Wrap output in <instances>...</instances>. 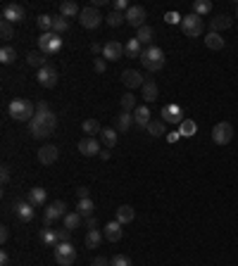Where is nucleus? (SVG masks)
<instances>
[{"label":"nucleus","mask_w":238,"mask_h":266,"mask_svg":"<svg viewBox=\"0 0 238 266\" xmlns=\"http://www.w3.org/2000/svg\"><path fill=\"white\" fill-rule=\"evenodd\" d=\"M7 109H10V117H12L15 122H31V119L36 117V107H34L31 100H26V98L12 100Z\"/></svg>","instance_id":"f257e3e1"},{"label":"nucleus","mask_w":238,"mask_h":266,"mask_svg":"<svg viewBox=\"0 0 238 266\" xmlns=\"http://www.w3.org/2000/svg\"><path fill=\"white\" fill-rule=\"evenodd\" d=\"M141 64L146 67L148 71H162L165 67V50L162 48H157V45H150V48H143V53H141Z\"/></svg>","instance_id":"f03ea898"},{"label":"nucleus","mask_w":238,"mask_h":266,"mask_svg":"<svg viewBox=\"0 0 238 266\" xmlns=\"http://www.w3.org/2000/svg\"><path fill=\"white\" fill-rule=\"evenodd\" d=\"M103 19H105V17L100 15V10H98L95 5H88V7H81V15H79V21H81V26H84V29H98Z\"/></svg>","instance_id":"7ed1b4c3"},{"label":"nucleus","mask_w":238,"mask_h":266,"mask_svg":"<svg viewBox=\"0 0 238 266\" xmlns=\"http://www.w3.org/2000/svg\"><path fill=\"white\" fill-rule=\"evenodd\" d=\"M62 48V38L57 34H41V38H38V53L43 55H55L57 50Z\"/></svg>","instance_id":"20e7f679"},{"label":"nucleus","mask_w":238,"mask_h":266,"mask_svg":"<svg viewBox=\"0 0 238 266\" xmlns=\"http://www.w3.org/2000/svg\"><path fill=\"white\" fill-rule=\"evenodd\" d=\"M55 262L60 266H72L76 262V249L72 243H57L55 245Z\"/></svg>","instance_id":"39448f33"},{"label":"nucleus","mask_w":238,"mask_h":266,"mask_svg":"<svg viewBox=\"0 0 238 266\" xmlns=\"http://www.w3.org/2000/svg\"><path fill=\"white\" fill-rule=\"evenodd\" d=\"M231 138H234V126L229 124V122L215 124V128H212V141L217 143V145H229Z\"/></svg>","instance_id":"423d86ee"},{"label":"nucleus","mask_w":238,"mask_h":266,"mask_svg":"<svg viewBox=\"0 0 238 266\" xmlns=\"http://www.w3.org/2000/svg\"><path fill=\"white\" fill-rule=\"evenodd\" d=\"M124 17H127V24L129 26H136V29H141V26H146V7L143 5H131L127 12H124Z\"/></svg>","instance_id":"0eeeda50"},{"label":"nucleus","mask_w":238,"mask_h":266,"mask_svg":"<svg viewBox=\"0 0 238 266\" xmlns=\"http://www.w3.org/2000/svg\"><path fill=\"white\" fill-rule=\"evenodd\" d=\"M67 216V205L62 202V200H55L53 205H48V209L43 214V224H45V228L55 221V219H65Z\"/></svg>","instance_id":"6e6552de"},{"label":"nucleus","mask_w":238,"mask_h":266,"mask_svg":"<svg viewBox=\"0 0 238 266\" xmlns=\"http://www.w3.org/2000/svg\"><path fill=\"white\" fill-rule=\"evenodd\" d=\"M181 29L186 36H191V38H195V36H202V17H198V15H186L181 21Z\"/></svg>","instance_id":"1a4fd4ad"},{"label":"nucleus","mask_w":238,"mask_h":266,"mask_svg":"<svg viewBox=\"0 0 238 266\" xmlns=\"http://www.w3.org/2000/svg\"><path fill=\"white\" fill-rule=\"evenodd\" d=\"M12 212H15V216H17L19 221L29 224V221L34 219V205H31L29 200H15V202H12Z\"/></svg>","instance_id":"9d476101"},{"label":"nucleus","mask_w":238,"mask_h":266,"mask_svg":"<svg viewBox=\"0 0 238 266\" xmlns=\"http://www.w3.org/2000/svg\"><path fill=\"white\" fill-rule=\"evenodd\" d=\"M36 81L43 86V88H53L57 83V69L55 67H50V64H45L43 69L36 71Z\"/></svg>","instance_id":"9b49d317"},{"label":"nucleus","mask_w":238,"mask_h":266,"mask_svg":"<svg viewBox=\"0 0 238 266\" xmlns=\"http://www.w3.org/2000/svg\"><path fill=\"white\" fill-rule=\"evenodd\" d=\"M122 83H124L129 90H131V88H143L146 79L141 76V71H136V69H124V71H122Z\"/></svg>","instance_id":"f8f14e48"},{"label":"nucleus","mask_w":238,"mask_h":266,"mask_svg":"<svg viewBox=\"0 0 238 266\" xmlns=\"http://www.w3.org/2000/svg\"><path fill=\"white\" fill-rule=\"evenodd\" d=\"M124 45L119 43V41H108L105 43V48H103V57L105 60H110V62H117V60H122L124 57Z\"/></svg>","instance_id":"ddd939ff"},{"label":"nucleus","mask_w":238,"mask_h":266,"mask_svg":"<svg viewBox=\"0 0 238 266\" xmlns=\"http://www.w3.org/2000/svg\"><path fill=\"white\" fill-rule=\"evenodd\" d=\"M2 19H5V21H10V24H17V21L24 19V7L17 5V2L5 5V7H2Z\"/></svg>","instance_id":"4468645a"},{"label":"nucleus","mask_w":238,"mask_h":266,"mask_svg":"<svg viewBox=\"0 0 238 266\" xmlns=\"http://www.w3.org/2000/svg\"><path fill=\"white\" fill-rule=\"evenodd\" d=\"M57 157H60V150H57V145H43V147L38 150V162H41V164H45V166L55 164Z\"/></svg>","instance_id":"2eb2a0df"},{"label":"nucleus","mask_w":238,"mask_h":266,"mask_svg":"<svg viewBox=\"0 0 238 266\" xmlns=\"http://www.w3.org/2000/svg\"><path fill=\"white\" fill-rule=\"evenodd\" d=\"M162 122L167 124H181L183 122V112L179 105H165L162 107Z\"/></svg>","instance_id":"dca6fc26"},{"label":"nucleus","mask_w":238,"mask_h":266,"mask_svg":"<svg viewBox=\"0 0 238 266\" xmlns=\"http://www.w3.org/2000/svg\"><path fill=\"white\" fill-rule=\"evenodd\" d=\"M79 152L81 155H86V157H93V155H100V143L91 138V136H86V138H81L79 141Z\"/></svg>","instance_id":"f3484780"},{"label":"nucleus","mask_w":238,"mask_h":266,"mask_svg":"<svg viewBox=\"0 0 238 266\" xmlns=\"http://www.w3.org/2000/svg\"><path fill=\"white\" fill-rule=\"evenodd\" d=\"M29 133H31L34 138H38V141H43V138H48V136H50L53 131H50V128H48L45 124H41L36 117H34V119L29 122Z\"/></svg>","instance_id":"a211bd4d"},{"label":"nucleus","mask_w":238,"mask_h":266,"mask_svg":"<svg viewBox=\"0 0 238 266\" xmlns=\"http://www.w3.org/2000/svg\"><path fill=\"white\" fill-rule=\"evenodd\" d=\"M103 235H105V240H110V243H119V240H122V224H119V221H110V224L105 226Z\"/></svg>","instance_id":"6ab92c4d"},{"label":"nucleus","mask_w":238,"mask_h":266,"mask_svg":"<svg viewBox=\"0 0 238 266\" xmlns=\"http://www.w3.org/2000/svg\"><path fill=\"white\" fill-rule=\"evenodd\" d=\"M133 122H136L138 128H148V124L152 122V119H150V109H148V107H136V109H133Z\"/></svg>","instance_id":"aec40b11"},{"label":"nucleus","mask_w":238,"mask_h":266,"mask_svg":"<svg viewBox=\"0 0 238 266\" xmlns=\"http://www.w3.org/2000/svg\"><path fill=\"white\" fill-rule=\"evenodd\" d=\"M26 200H29L34 207H43V205H45V200H48V193H45L43 188H31V190H29V195H26Z\"/></svg>","instance_id":"412c9836"},{"label":"nucleus","mask_w":238,"mask_h":266,"mask_svg":"<svg viewBox=\"0 0 238 266\" xmlns=\"http://www.w3.org/2000/svg\"><path fill=\"white\" fill-rule=\"evenodd\" d=\"M205 45H207L210 50H221V48L226 45V41H224V36H221V34L210 31V34L205 36Z\"/></svg>","instance_id":"4be33fe9"},{"label":"nucleus","mask_w":238,"mask_h":266,"mask_svg":"<svg viewBox=\"0 0 238 266\" xmlns=\"http://www.w3.org/2000/svg\"><path fill=\"white\" fill-rule=\"evenodd\" d=\"M133 216H136L133 207H129V205H122V207H117V219H114V221H119V224L124 226V224H131V221H133Z\"/></svg>","instance_id":"5701e85b"},{"label":"nucleus","mask_w":238,"mask_h":266,"mask_svg":"<svg viewBox=\"0 0 238 266\" xmlns=\"http://www.w3.org/2000/svg\"><path fill=\"white\" fill-rule=\"evenodd\" d=\"M231 26V17H226V15H219V17L210 19V31H215V34H219L224 29H229Z\"/></svg>","instance_id":"b1692460"},{"label":"nucleus","mask_w":238,"mask_h":266,"mask_svg":"<svg viewBox=\"0 0 238 266\" xmlns=\"http://www.w3.org/2000/svg\"><path fill=\"white\" fill-rule=\"evenodd\" d=\"M60 15H62V17H67V19H72V17H79V15H81V10H79V5H76L74 0H67V2H62V5H60Z\"/></svg>","instance_id":"393cba45"},{"label":"nucleus","mask_w":238,"mask_h":266,"mask_svg":"<svg viewBox=\"0 0 238 266\" xmlns=\"http://www.w3.org/2000/svg\"><path fill=\"white\" fill-rule=\"evenodd\" d=\"M124 53L129 57H136V60H141V53H143V45H141V41L138 38H129V43L124 45Z\"/></svg>","instance_id":"a878e982"},{"label":"nucleus","mask_w":238,"mask_h":266,"mask_svg":"<svg viewBox=\"0 0 238 266\" xmlns=\"http://www.w3.org/2000/svg\"><path fill=\"white\" fill-rule=\"evenodd\" d=\"M131 126H136V122H133V114L131 112H122V114H117V131H129Z\"/></svg>","instance_id":"bb28decb"},{"label":"nucleus","mask_w":238,"mask_h":266,"mask_svg":"<svg viewBox=\"0 0 238 266\" xmlns=\"http://www.w3.org/2000/svg\"><path fill=\"white\" fill-rule=\"evenodd\" d=\"M157 95H160V90H157V83L148 79L146 83H143V98H146V102H155V100H157Z\"/></svg>","instance_id":"cd10ccee"},{"label":"nucleus","mask_w":238,"mask_h":266,"mask_svg":"<svg viewBox=\"0 0 238 266\" xmlns=\"http://www.w3.org/2000/svg\"><path fill=\"white\" fill-rule=\"evenodd\" d=\"M69 31V19L62 17V15H57V17H53V34L62 36Z\"/></svg>","instance_id":"c85d7f7f"},{"label":"nucleus","mask_w":238,"mask_h":266,"mask_svg":"<svg viewBox=\"0 0 238 266\" xmlns=\"http://www.w3.org/2000/svg\"><path fill=\"white\" fill-rule=\"evenodd\" d=\"M93 200L88 197V200H79V205H76V212L81 214V219H91L93 216Z\"/></svg>","instance_id":"c756f323"},{"label":"nucleus","mask_w":238,"mask_h":266,"mask_svg":"<svg viewBox=\"0 0 238 266\" xmlns=\"http://www.w3.org/2000/svg\"><path fill=\"white\" fill-rule=\"evenodd\" d=\"M100 141H103V145L110 150V147H114L117 145V131L114 128H103L100 131Z\"/></svg>","instance_id":"7c9ffc66"},{"label":"nucleus","mask_w":238,"mask_h":266,"mask_svg":"<svg viewBox=\"0 0 238 266\" xmlns=\"http://www.w3.org/2000/svg\"><path fill=\"white\" fill-rule=\"evenodd\" d=\"M195 131H198V124H195L193 119H183L181 128H179V136H183V138H191V136H195Z\"/></svg>","instance_id":"2f4dec72"},{"label":"nucleus","mask_w":238,"mask_h":266,"mask_svg":"<svg viewBox=\"0 0 238 266\" xmlns=\"http://www.w3.org/2000/svg\"><path fill=\"white\" fill-rule=\"evenodd\" d=\"M17 60V50L12 48V45H2V50H0V62L2 64H12Z\"/></svg>","instance_id":"473e14b6"},{"label":"nucleus","mask_w":238,"mask_h":266,"mask_svg":"<svg viewBox=\"0 0 238 266\" xmlns=\"http://www.w3.org/2000/svg\"><path fill=\"white\" fill-rule=\"evenodd\" d=\"M38 238H41L43 245H53V247L60 243V240H57V231H50V228H43V231L38 233Z\"/></svg>","instance_id":"72a5a7b5"},{"label":"nucleus","mask_w":238,"mask_h":266,"mask_svg":"<svg viewBox=\"0 0 238 266\" xmlns=\"http://www.w3.org/2000/svg\"><path fill=\"white\" fill-rule=\"evenodd\" d=\"M103 238H105V235L98 231V228H95V231H88V233H86V247L95 249L98 245H100V240H103Z\"/></svg>","instance_id":"f704fd0d"},{"label":"nucleus","mask_w":238,"mask_h":266,"mask_svg":"<svg viewBox=\"0 0 238 266\" xmlns=\"http://www.w3.org/2000/svg\"><path fill=\"white\" fill-rule=\"evenodd\" d=\"M152 36H155V31H152L150 26H141V29H138V34H136V38L141 41V45H148V48H150Z\"/></svg>","instance_id":"c9c22d12"},{"label":"nucleus","mask_w":238,"mask_h":266,"mask_svg":"<svg viewBox=\"0 0 238 266\" xmlns=\"http://www.w3.org/2000/svg\"><path fill=\"white\" fill-rule=\"evenodd\" d=\"M210 12H212V2H210V0H198V2H193V15L202 17V15H210Z\"/></svg>","instance_id":"e433bc0d"},{"label":"nucleus","mask_w":238,"mask_h":266,"mask_svg":"<svg viewBox=\"0 0 238 266\" xmlns=\"http://www.w3.org/2000/svg\"><path fill=\"white\" fill-rule=\"evenodd\" d=\"M26 62L31 64V67H36V69H43L48 62H45V55L43 53H29L26 55Z\"/></svg>","instance_id":"4c0bfd02"},{"label":"nucleus","mask_w":238,"mask_h":266,"mask_svg":"<svg viewBox=\"0 0 238 266\" xmlns=\"http://www.w3.org/2000/svg\"><path fill=\"white\" fill-rule=\"evenodd\" d=\"M36 24L43 34H50V31H53V17H50V15H38Z\"/></svg>","instance_id":"58836bf2"},{"label":"nucleus","mask_w":238,"mask_h":266,"mask_svg":"<svg viewBox=\"0 0 238 266\" xmlns=\"http://www.w3.org/2000/svg\"><path fill=\"white\" fill-rule=\"evenodd\" d=\"M105 21H108L110 26H114V29H117V26H122V24H127V17H124V12H117V10H112L110 15L105 17Z\"/></svg>","instance_id":"ea45409f"},{"label":"nucleus","mask_w":238,"mask_h":266,"mask_svg":"<svg viewBox=\"0 0 238 266\" xmlns=\"http://www.w3.org/2000/svg\"><path fill=\"white\" fill-rule=\"evenodd\" d=\"M81 128H84V133H88L91 138H95V133H100L103 128H100V124L95 122V119H86L84 124H81Z\"/></svg>","instance_id":"a19ab883"},{"label":"nucleus","mask_w":238,"mask_h":266,"mask_svg":"<svg viewBox=\"0 0 238 266\" xmlns=\"http://www.w3.org/2000/svg\"><path fill=\"white\" fill-rule=\"evenodd\" d=\"M79 224H81V214L79 212H67V216H65V228L74 231Z\"/></svg>","instance_id":"79ce46f5"},{"label":"nucleus","mask_w":238,"mask_h":266,"mask_svg":"<svg viewBox=\"0 0 238 266\" xmlns=\"http://www.w3.org/2000/svg\"><path fill=\"white\" fill-rule=\"evenodd\" d=\"M146 131L152 136V138H160V136L165 133V122H150Z\"/></svg>","instance_id":"37998d69"},{"label":"nucleus","mask_w":238,"mask_h":266,"mask_svg":"<svg viewBox=\"0 0 238 266\" xmlns=\"http://www.w3.org/2000/svg\"><path fill=\"white\" fill-rule=\"evenodd\" d=\"M122 109L124 112H133L136 109V95H131V93L122 95Z\"/></svg>","instance_id":"c03bdc74"},{"label":"nucleus","mask_w":238,"mask_h":266,"mask_svg":"<svg viewBox=\"0 0 238 266\" xmlns=\"http://www.w3.org/2000/svg\"><path fill=\"white\" fill-rule=\"evenodd\" d=\"M0 34H2V41H10L12 38V24L10 21H0Z\"/></svg>","instance_id":"a18cd8bd"},{"label":"nucleus","mask_w":238,"mask_h":266,"mask_svg":"<svg viewBox=\"0 0 238 266\" xmlns=\"http://www.w3.org/2000/svg\"><path fill=\"white\" fill-rule=\"evenodd\" d=\"M110 266H131V259H129L127 254H117V257L110 259Z\"/></svg>","instance_id":"49530a36"},{"label":"nucleus","mask_w":238,"mask_h":266,"mask_svg":"<svg viewBox=\"0 0 238 266\" xmlns=\"http://www.w3.org/2000/svg\"><path fill=\"white\" fill-rule=\"evenodd\" d=\"M93 69L98 71V74H103V71L108 69V60H105V57H95V62H93Z\"/></svg>","instance_id":"de8ad7c7"},{"label":"nucleus","mask_w":238,"mask_h":266,"mask_svg":"<svg viewBox=\"0 0 238 266\" xmlns=\"http://www.w3.org/2000/svg\"><path fill=\"white\" fill-rule=\"evenodd\" d=\"M69 228H57V240L60 243H69Z\"/></svg>","instance_id":"09e8293b"},{"label":"nucleus","mask_w":238,"mask_h":266,"mask_svg":"<svg viewBox=\"0 0 238 266\" xmlns=\"http://www.w3.org/2000/svg\"><path fill=\"white\" fill-rule=\"evenodd\" d=\"M112 7H114L117 12H127V10H129V2H127V0H114V2H112Z\"/></svg>","instance_id":"8fccbe9b"},{"label":"nucleus","mask_w":238,"mask_h":266,"mask_svg":"<svg viewBox=\"0 0 238 266\" xmlns=\"http://www.w3.org/2000/svg\"><path fill=\"white\" fill-rule=\"evenodd\" d=\"M167 21H169V24H181V21H183V17H181V15H176V12H167Z\"/></svg>","instance_id":"3c124183"},{"label":"nucleus","mask_w":238,"mask_h":266,"mask_svg":"<svg viewBox=\"0 0 238 266\" xmlns=\"http://www.w3.org/2000/svg\"><path fill=\"white\" fill-rule=\"evenodd\" d=\"M76 197H79V200H88V197H91V190H88L86 185H81V188H76Z\"/></svg>","instance_id":"603ef678"},{"label":"nucleus","mask_w":238,"mask_h":266,"mask_svg":"<svg viewBox=\"0 0 238 266\" xmlns=\"http://www.w3.org/2000/svg\"><path fill=\"white\" fill-rule=\"evenodd\" d=\"M91 266H110V259H105V257H95Z\"/></svg>","instance_id":"864d4df0"},{"label":"nucleus","mask_w":238,"mask_h":266,"mask_svg":"<svg viewBox=\"0 0 238 266\" xmlns=\"http://www.w3.org/2000/svg\"><path fill=\"white\" fill-rule=\"evenodd\" d=\"M0 181H2V183H7V181H10V169H7V166H2V169H0Z\"/></svg>","instance_id":"5fc2aeb1"},{"label":"nucleus","mask_w":238,"mask_h":266,"mask_svg":"<svg viewBox=\"0 0 238 266\" xmlns=\"http://www.w3.org/2000/svg\"><path fill=\"white\" fill-rule=\"evenodd\" d=\"M7 238H10V231H7V226H2V228H0V243L5 245V243H7Z\"/></svg>","instance_id":"6e6d98bb"},{"label":"nucleus","mask_w":238,"mask_h":266,"mask_svg":"<svg viewBox=\"0 0 238 266\" xmlns=\"http://www.w3.org/2000/svg\"><path fill=\"white\" fill-rule=\"evenodd\" d=\"M0 266H10V254H7L5 249L0 252Z\"/></svg>","instance_id":"4d7b16f0"},{"label":"nucleus","mask_w":238,"mask_h":266,"mask_svg":"<svg viewBox=\"0 0 238 266\" xmlns=\"http://www.w3.org/2000/svg\"><path fill=\"white\" fill-rule=\"evenodd\" d=\"M103 48H105V45H100V43H91V53H93V55L103 53Z\"/></svg>","instance_id":"13d9d810"},{"label":"nucleus","mask_w":238,"mask_h":266,"mask_svg":"<svg viewBox=\"0 0 238 266\" xmlns=\"http://www.w3.org/2000/svg\"><path fill=\"white\" fill-rule=\"evenodd\" d=\"M86 221H88V231H95V228H98V219H95V216L86 219Z\"/></svg>","instance_id":"bf43d9fd"},{"label":"nucleus","mask_w":238,"mask_h":266,"mask_svg":"<svg viewBox=\"0 0 238 266\" xmlns=\"http://www.w3.org/2000/svg\"><path fill=\"white\" fill-rule=\"evenodd\" d=\"M236 19H238V5H236Z\"/></svg>","instance_id":"052dcab7"}]
</instances>
